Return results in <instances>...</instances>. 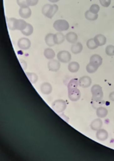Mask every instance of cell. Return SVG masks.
<instances>
[{
  "label": "cell",
  "mask_w": 114,
  "mask_h": 161,
  "mask_svg": "<svg viewBox=\"0 0 114 161\" xmlns=\"http://www.w3.org/2000/svg\"><path fill=\"white\" fill-rule=\"evenodd\" d=\"M92 94V100L96 102H100L103 97V93L101 87L98 85L93 86L91 89Z\"/></svg>",
  "instance_id": "3"
},
{
  "label": "cell",
  "mask_w": 114,
  "mask_h": 161,
  "mask_svg": "<svg viewBox=\"0 0 114 161\" xmlns=\"http://www.w3.org/2000/svg\"><path fill=\"white\" fill-rule=\"evenodd\" d=\"M18 47L23 50H28L31 46V42L28 39L22 38L19 39L18 42Z\"/></svg>",
  "instance_id": "7"
},
{
  "label": "cell",
  "mask_w": 114,
  "mask_h": 161,
  "mask_svg": "<svg viewBox=\"0 0 114 161\" xmlns=\"http://www.w3.org/2000/svg\"><path fill=\"white\" fill-rule=\"evenodd\" d=\"M68 97L69 99L73 101H76L80 98V91L77 87L68 89Z\"/></svg>",
  "instance_id": "6"
},
{
  "label": "cell",
  "mask_w": 114,
  "mask_h": 161,
  "mask_svg": "<svg viewBox=\"0 0 114 161\" xmlns=\"http://www.w3.org/2000/svg\"><path fill=\"white\" fill-rule=\"evenodd\" d=\"M32 13L31 10L29 7L21 8L19 11L20 16L23 19H28L30 18Z\"/></svg>",
  "instance_id": "11"
},
{
  "label": "cell",
  "mask_w": 114,
  "mask_h": 161,
  "mask_svg": "<svg viewBox=\"0 0 114 161\" xmlns=\"http://www.w3.org/2000/svg\"><path fill=\"white\" fill-rule=\"evenodd\" d=\"M96 115L99 118H105L108 114L107 110L103 107H99L96 111Z\"/></svg>",
  "instance_id": "20"
},
{
  "label": "cell",
  "mask_w": 114,
  "mask_h": 161,
  "mask_svg": "<svg viewBox=\"0 0 114 161\" xmlns=\"http://www.w3.org/2000/svg\"><path fill=\"white\" fill-rule=\"evenodd\" d=\"M86 45L88 48L92 50L95 49L98 47L94 41V38L89 40L87 42Z\"/></svg>",
  "instance_id": "27"
},
{
  "label": "cell",
  "mask_w": 114,
  "mask_h": 161,
  "mask_svg": "<svg viewBox=\"0 0 114 161\" xmlns=\"http://www.w3.org/2000/svg\"><path fill=\"white\" fill-rule=\"evenodd\" d=\"M58 60L64 63H67L71 59V55L68 51L63 50L59 52L57 55Z\"/></svg>",
  "instance_id": "5"
},
{
  "label": "cell",
  "mask_w": 114,
  "mask_h": 161,
  "mask_svg": "<svg viewBox=\"0 0 114 161\" xmlns=\"http://www.w3.org/2000/svg\"><path fill=\"white\" fill-rule=\"evenodd\" d=\"M94 40L98 47L105 45L106 42V37L101 34L97 35L94 37Z\"/></svg>",
  "instance_id": "12"
},
{
  "label": "cell",
  "mask_w": 114,
  "mask_h": 161,
  "mask_svg": "<svg viewBox=\"0 0 114 161\" xmlns=\"http://www.w3.org/2000/svg\"><path fill=\"white\" fill-rule=\"evenodd\" d=\"M101 5L107 8L110 5L111 0H99Z\"/></svg>",
  "instance_id": "33"
},
{
  "label": "cell",
  "mask_w": 114,
  "mask_h": 161,
  "mask_svg": "<svg viewBox=\"0 0 114 161\" xmlns=\"http://www.w3.org/2000/svg\"><path fill=\"white\" fill-rule=\"evenodd\" d=\"M52 90L51 85L48 82H44L41 86V90L42 93L49 95L50 94Z\"/></svg>",
  "instance_id": "14"
},
{
  "label": "cell",
  "mask_w": 114,
  "mask_h": 161,
  "mask_svg": "<svg viewBox=\"0 0 114 161\" xmlns=\"http://www.w3.org/2000/svg\"><path fill=\"white\" fill-rule=\"evenodd\" d=\"M102 125V120L100 119H97L92 122L91 127L92 130L97 131L101 129Z\"/></svg>",
  "instance_id": "17"
},
{
  "label": "cell",
  "mask_w": 114,
  "mask_h": 161,
  "mask_svg": "<svg viewBox=\"0 0 114 161\" xmlns=\"http://www.w3.org/2000/svg\"><path fill=\"white\" fill-rule=\"evenodd\" d=\"M83 47L80 42L74 43L71 47V51L74 54H77L80 53L83 50Z\"/></svg>",
  "instance_id": "18"
},
{
  "label": "cell",
  "mask_w": 114,
  "mask_h": 161,
  "mask_svg": "<svg viewBox=\"0 0 114 161\" xmlns=\"http://www.w3.org/2000/svg\"><path fill=\"white\" fill-rule=\"evenodd\" d=\"M65 38L68 42L71 43H76L78 40V36L76 33L73 32H70L67 33Z\"/></svg>",
  "instance_id": "16"
},
{
  "label": "cell",
  "mask_w": 114,
  "mask_h": 161,
  "mask_svg": "<svg viewBox=\"0 0 114 161\" xmlns=\"http://www.w3.org/2000/svg\"><path fill=\"white\" fill-rule=\"evenodd\" d=\"M24 36H30L32 35L34 31V28L31 24L27 23V26L24 30L21 31Z\"/></svg>",
  "instance_id": "23"
},
{
  "label": "cell",
  "mask_w": 114,
  "mask_h": 161,
  "mask_svg": "<svg viewBox=\"0 0 114 161\" xmlns=\"http://www.w3.org/2000/svg\"><path fill=\"white\" fill-rule=\"evenodd\" d=\"M54 104L53 105V107L55 111L58 112L64 111L60 106L62 105L66 104L65 101L61 100H57L54 102Z\"/></svg>",
  "instance_id": "25"
},
{
  "label": "cell",
  "mask_w": 114,
  "mask_h": 161,
  "mask_svg": "<svg viewBox=\"0 0 114 161\" xmlns=\"http://www.w3.org/2000/svg\"><path fill=\"white\" fill-rule=\"evenodd\" d=\"M19 61L21 67L23 70H26L27 68V62L23 59H19Z\"/></svg>",
  "instance_id": "34"
},
{
  "label": "cell",
  "mask_w": 114,
  "mask_h": 161,
  "mask_svg": "<svg viewBox=\"0 0 114 161\" xmlns=\"http://www.w3.org/2000/svg\"><path fill=\"white\" fill-rule=\"evenodd\" d=\"M44 54L47 59L52 60L55 57V52L51 48H47L44 50Z\"/></svg>",
  "instance_id": "19"
},
{
  "label": "cell",
  "mask_w": 114,
  "mask_h": 161,
  "mask_svg": "<svg viewBox=\"0 0 114 161\" xmlns=\"http://www.w3.org/2000/svg\"><path fill=\"white\" fill-rule=\"evenodd\" d=\"M26 74L28 80L32 84L36 83L38 80V75L34 73L26 72Z\"/></svg>",
  "instance_id": "24"
},
{
  "label": "cell",
  "mask_w": 114,
  "mask_h": 161,
  "mask_svg": "<svg viewBox=\"0 0 114 161\" xmlns=\"http://www.w3.org/2000/svg\"><path fill=\"white\" fill-rule=\"evenodd\" d=\"M98 68L93 65L90 63L86 67L87 72L90 74H93V73L95 72L97 70Z\"/></svg>",
  "instance_id": "28"
},
{
  "label": "cell",
  "mask_w": 114,
  "mask_h": 161,
  "mask_svg": "<svg viewBox=\"0 0 114 161\" xmlns=\"http://www.w3.org/2000/svg\"><path fill=\"white\" fill-rule=\"evenodd\" d=\"M100 10V7L97 4H93L91 7L90 11L94 14H97Z\"/></svg>",
  "instance_id": "31"
},
{
  "label": "cell",
  "mask_w": 114,
  "mask_h": 161,
  "mask_svg": "<svg viewBox=\"0 0 114 161\" xmlns=\"http://www.w3.org/2000/svg\"><path fill=\"white\" fill-rule=\"evenodd\" d=\"M54 39L56 45H60L65 40V36L61 32H58L54 35Z\"/></svg>",
  "instance_id": "15"
},
{
  "label": "cell",
  "mask_w": 114,
  "mask_h": 161,
  "mask_svg": "<svg viewBox=\"0 0 114 161\" xmlns=\"http://www.w3.org/2000/svg\"><path fill=\"white\" fill-rule=\"evenodd\" d=\"M54 34L49 33L45 37V42L46 45L50 47H53L55 45L54 39Z\"/></svg>",
  "instance_id": "22"
},
{
  "label": "cell",
  "mask_w": 114,
  "mask_h": 161,
  "mask_svg": "<svg viewBox=\"0 0 114 161\" xmlns=\"http://www.w3.org/2000/svg\"><path fill=\"white\" fill-rule=\"evenodd\" d=\"M106 53L108 56H114V46L112 45L108 46L106 48Z\"/></svg>",
  "instance_id": "29"
},
{
  "label": "cell",
  "mask_w": 114,
  "mask_h": 161,
  "mask_svg": "<svg viewBox=\"0 0 114 161\" xmlns=\"http://www.w3.org/2000/svg\"><path fill=\"white\" fill-rule=\"evenodd\" d=\"M92 84L91 78L87 76H83L81 77L78 81V84L83 88L90 87Z\"/></svg>",
  "instance_id": "9"
},
{
  "label": "cell",
  "mask_w": 114,
  "mask_h": 161,
  "mask_svg": "<svg viewBox=\"0 0 114 161\" xmlns=\"http://www.w3.org/2000/svg\"><path fill=\"white\" fill-rule=\"evenodd\" d=\"M102 61V58L100 55L95 54L91 57L90 63L93 65L99 68L101 65Z\"/></svg>",
  "instance_id": "10"
},
{
  "label": "cell",
  "mask_w": 114,
  "mask_h": 161,
  "mask_svg": "<svg viewBox=\"0 0 114 161\" xmlns=\"http://www.w3.org/2000/svg\"><path fill=\"white\" fill-rule=\"evenodd\" d=\"M109 98L111 100L114 101V92H111L109 95Z\"/></svg>",
  "instance_id": "36"
},
{
  "label": "cell",
  "mask_w": 114,
  "mask_h": 161,
  "mask_svg": "<svg viewBox=\"0 0 114 161\" xmlns=\"http://www.w3.org/2000/svg\"><path fill=\"white\" fill-rule=\"evenodd\" d=\"M108 133L105 130L100 129L97 130L96 133V137L99 140L105 141L108 138Z\"/></svg>",
  "instance_id": "13"
},
{
  "label": "cell",
  "mask_w": 114,
  "mask_h": 161,
  "mask_svg": "<svg viewBox=\"0 0 114 161\" xmlns=\"http://www.w3.org/2000/svg\"><path fill=\"white\" fill-rule=\"evenodd\" d=\"M80 69V65L76 62H72L68 65V69L69 71L72 73L77 72Z\"/></svg>",
  "instance_id": "21"
},
{
  "label": "cell",
  "mask_w": 114,
  "mask_h": 161,
  "mask_svg": "<svg viewBox=\"0 0 114 161\" xmlns=\"http://www.w3.org/2000/svg\"><path fill=\"white\" fill-rule=\"evenodd\" d=\"M86 18L88 20L94 21L96 20L98 17V14H94L90 11H87L85 14Z\"/></svg>",
  "instance_id": "26"
},
{
  "label": "cell",
  "mask_w": 114,
  "mask_h": 161,
  "mask_svg": "<svg viewBox=\"0 0 114 161\" xmlns=\"http://www.w3.org/2000/svg\"><path fill=\"white\" fill-rule=\"evenodd\" d=\"M78 85V79H74L71 80L69 82L68 86V89L72 88L74 87H77Z\"/></svg>",
  "instance_id": "30"
},
{
  "label": "cell",
  "mask_w": 114,
  "mask_h": 161,
  "mask_svg": "<svg viewBox=\"0 0 114 161\" xmlns=\"http://www.w3.org/2000/svg\"><path fill=\"white\" fill-rule=\"evenodd\" d=\"M39 2V0H28L29 6H34L37 5Z\"/></svg>",
  "instance_id": "35"
},
{
  "label": "cell",
  "mask_w": 114,
  "mask_h": 161,
  "mask_svg": "<svg viewBox=\"0 0 114 161\" xmlns=\"http://www.w3.org/2000/svg\"><path fill=\"white\" fill-rule=\"evenodd\" d=\"M53 27L58 31H65L69 29V24L67 21L64 19H58L54 22Z\"/></svg>",
  "instance_id": "4"
},
{
  "label": "cell",
  "mask_w": 114,
  "mask_h": 161,
  "mask_svg": "<svg viewBox=\"0 0 114 161\" xmlns=\"http://www.w3.org/2000/svg\"><path fill=\"white\" fill-rule=\"evenodd\" d=\"M48 69L52 72H56L60 69L61 64L60 62L55 59L49 61L48 64Z\"/></svg>",
  "instance_id": "8"
},
{
  "label": "cell",
  "mask_w": 114,
  "mask_h": 161,
  "mask_svg": "<svg viewBox=\"0 0 114 161\" xmlns=\"http://www.w3.org/2000/svg\"><path fill=\"white\" fill-rule=\"evenodd\" d=\"M60 0H49V1L52 3H56L59 2Z\"/></svg>",
  "instance_id": "37"
},
{
  "label": "cell",
  "mask_w": 114,
  "mask_h": 161,
  "mask_svg": "<svg viewBox=\"0 0 114 161\" xmlns=\"http://www.w3.org/2000/svg\"><path fill=\"white\" fill-rule=\"evenodd\" d=\"M18 5L21 8L29 7L28 0H17Z\"/></svg>",
  "instance_id": "32"
},
{
  "label": "cell",
  "mask_w": 114,
  "mask_h": 161,
  "mask_svg": "<svg viewBox=\"0 0 114 161\" xmlns=\"http://www.w3.org/2000/svg\"><path fill=\"white\" fill-rule=\"evenodd\" d=\"M59 7L57 4H47L42 9V13L44 16L51 19L58 11Z\"/></svg>",
  "instance_id": "2"
},
{
  "label": "cell",
  "mask_w": 114,
  "mask_h": 161,
  "mask_svg": "<svg viewBox=\"0 0 114 161\" xmlns=\"http://www.w3.org/2000/svg\"><path fill=\"white\" fill-rule=\"evenodd\" d=\"M7 25L9 30H19L22 31L25 28L27 23L22 19L12 18L7 19Z\"/></svg>",
  "instance_id": "1"
}]
</instances>
